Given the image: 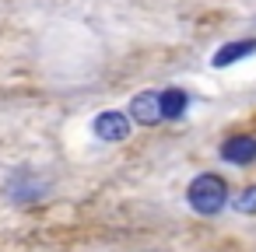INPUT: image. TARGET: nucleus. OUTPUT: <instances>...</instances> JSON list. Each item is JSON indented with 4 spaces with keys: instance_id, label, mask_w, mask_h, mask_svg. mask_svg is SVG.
Segmentation results:
<instances>
[{
    "instance_id": "obj_1",
    "label": "nucleus",
    "mask_w": 256,
    "mask_h": 252,
    "mask_svg": "<svg viewBox=\"0 0 256 252\" xmlns=\"http://www.w3.org/2000/svg\"><path fill=\"white\" fill-rule=\"evenodd\" d=\"M186 203H190L193 214L214 217V214H221V210L232 203V186H228V179L218 175V172H200V175L190 179V186H186Z\"/></svg>"
},
{
    "instance_id": "obj_2",
    "label": "nucleus",
    "mask_w": 256,
    "mask_h": 252,
    "mask_svg": "<svg viewBox=\"0 0 256 252\" xmlns=\"http://www.w3.org/2000/svg\"><path fill=\"white\" fill-rule=\"evenodd\" d=\"M130 126H134L130 112H120V109H106L92 119V133L102 144H123L130 137Z\"/></svg>"
},
{
    "instance_id": "obj_3",
    "label": "nucleus",
    "mask_w": 256,
    "mask_h": 252,
    "mask_svg": "<svg viewBox=\"0 0 256 252\" xmlns=\"http://www.w3.org/2000/svg\"><path fill=\"white\" fill-rule=\"evenodd\" d=\"M126 112H130V119L137 126H158V123H165L162 91H140V95H134L130 105H126Z\"/></svg>"
},
{
    "instance_id": "obj_4",
    "label": "nucleus",
    "mask_w": 256,
    "mask_h": 252,
    "mask_svg": "<svg viewBox=\"0 0 256 252\" xmlns=\"http://www.w3.org/2000/svg\"><path fill=\"white\" fill-rule=\"evenodd\" d=\"M218 158L224 165H238V168H249L256 161V137L252 133H235L228 140H221L218 147Z\"/></svg>"
},
{
    "instance_id": "obj_5",
    "label": "nucleus",
    "mask_w": 256,
    "mask_h": 252,
    "mask_svg": "<svg viewBox=\"0 0 256 252\" xmlns=\"http://www.w3.org/2000/svg\"><path fill=\"white\" fill-rule=\"evenodd\" d=\"M252 53H256V35H249V39H232V42H224V46H218V49H214L210 67H214V70H224V67L242 63V60H246V56H252Z\"/></svg>"
},
{
    "instance_id": "obj_6",
    "label": "nucleus",
    "mask_w": 256,
    "mask_h": 252,
    "mask_svg": "<svg viewBox=\"0 0 256 252\" xmlns=\"http://www.w3.org/2000/svg\"><path fill=\"white\" fill-rule=\"evenodd\" d=\"M42 196H46V182H36L32 172H18V175L11 179V200H14L18 207L36 203V200H42Z\"/></svg>"
},
{
    "instance_id": "obj_7",
    "label": "nucleus",
    "mask_w": 256,
    "mask_h": 252,
    "mask_svg": "<svg viewBox=\"0 0 256 252\" xmlns=\"http://www.w3.org/2000/svg\"><path fill=\"white\" fill-rule=\"evenodd\" d=\"M162 112H165V123H176L190 112V95L182 88H165L162 91Z\"/></svg>"
},
{
    "instance_id": "obj_8",
    "label": "nucleus",
    "mask_w": 256,
    "mask_h": 252,
    "mask_svg": "<svg viewBox=\"0 0 256 252\" xmlns=\"http://www.w3.org/2000/svg\"><path fill=\"white\" fill-rule=\"evenodd\" d=\"M232 207L238 214H256V186H246L238 196H232Z\"/></svg>"
}]
</instances>
